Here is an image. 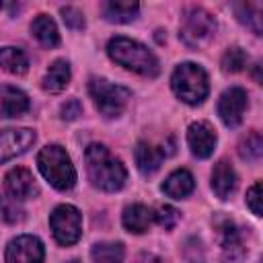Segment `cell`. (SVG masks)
Listing matches in <instances>:
<instances>
[{"instance_id": "obj_12", "label": "cell", "mask_w": 263, "mask_h": 263, "mask_svg": "<svg viewBox=\"0 0 263 263\" xmlns=\"http://www.w3.org/2000/svg\"><path fill=\"white\" fill-rule=\"evenodd\" d=\"M187 144L193 156L197 158H210L216 150L218 136L210 121H193L187 127Z\"/></svg>"}, {"instance_id": "obj_11", "label": "cell", "mask_w": 263, "mask_h": 263, "mask_svg": "<svg viewBox=\"0 0 263 263\" xmlns=\"http://www.w3.org/2000/svg\"><path fill=\"white\" fill-rule=\"evenodd\" d=\"M35 140H37V134L29 127L0 129V164L25 154L29 148H33Z\"/></svg>"}, {"instance_id": "obj_21", "label": "cell", "mask_w": 263, "mask_h": 263, "mask_svg": "<svg viewBox=\"0 0 263 263\" xmlns=\"http://www.w3.org/2000/svg\"><path fill=\"white\" fill-rule=\"evenodd\" d=\"M0 68L6 70L8 74L23 76L29 70V58L21 47L4 45L0 47Z\"/></svg>"}, {"instance_id": "obj_30", "label": "cell", "mask_w": 263, "mask_h": 263, "mask_svg": "<svg viewBox=\"0 0 263 263\" xmlns=\"http://www.w3.org/2000/svg\"><path fill=\"white\" fill-rule=\"evenodd\" d=\"M247 205L249 210L259 218L261 216V181H257L249 191H247Z\"/></svg>"}, {"instance_id": "obj_2", "label": "cell", "mask_w": 263, "mask_h": 263, "mask_svg": "<svg viewBox=\"0 0 263 263\" xmlns=\"http://www.w3.org/2000/svg\"><path fill=\"white\" fill-rule=\"evenodd\" d=\"M107 53L115 64H119L125 70L136 72L140 76L156 78L160 74V62L154 55V51L148 49V45H144L136 39L117 35V37L109 39Z\"/></svg>"}, {"instance_id": "obj_27", "label": "cell", "mask_w": 263, "mask_h": 263, "mask_svg": "<svg viewBox=\"0 0 263 263\" xmlns=\"http://www.w3.org/2000/svg\"><path fill=\"white\" fill-rule=\"evenodd\" d=\"M0 216L8 224H18L25 220V210H23L21 201L12 199L6 193H0Z\"/></svg>"}, {"instance_id": "obj_6", "label": "cell", "mask_w": 263, "mask_h": 263, "mask_svg": "<svg viewBox=\"0 0 263 263\" xmlns=\"http://www.w3.org/2000/svg\"><path fill=\"white\" fill-rule=\"evenodd\" d=\"M216 18L201 6H191L183 12L181 18V27H179V37L181 41L191 47V49H199L203 45H208L214 35H216Z\"/></svg>"}, {"instance_id": "obj_20", "label": "cell", "mask_w": 263, "mask_h": 263, "mask_svg": "<svg viewBox=\"0 0 263 263\" xmlns=\"http://www.w3.org/2000/svg\"><path fill=\"white\" fill-rule=\"evenodd\" d=\"M31 33L43 47H55L60 43L58 27L49 14H37L31 23Z\"/></svg>"}, {"instance_id": "obj_33", "label": "cell", "mask_w": 263, "mask_h": 263, "mask_svg": "<svg viewBox=\"0 0 263 263\" xmlns=\"http://www.w3.org/2000/svg\"><path fill=\"white\" fill-rule=\"evenodd\" d=\"M66 263H80L78 259H72V261H66Z\"/></svg>"}, {"instance_id": "obj_13", "label": "cell", "mask_w": 263, "mask_h": 263, "mask_svg": "<svg viewBox=\"0 0 263 263\" xmlns=\"http://www.w3.org/2000/svg\"><path fill=\"white\" fill-rule=\"evenodd\" d=\"M4 193L10 195L16 201H25L37 195V183L29 168L14 166L4 177Z\"/></svg>"}, {"instance_id": "obj_28", "label": "cell", "mask_w": 263, "mask_h": 263, "mask_svg": "<svg viewBox=\"0 0 263 263\" xmlns=\"http://www.w3.org/2000/svg\"><path fill=\"white\" fill-rule=\"evenodd\" d=\"M154 222H158L164 230H171L179 222V210H175L173 205H160L158 210H154Z\"/></svg>"}, {"instance_id": "obj_18", "label": "cell", "mask_w": 263, "mask_h": 263, "mask_svg": "<svg viewBox=\"0 0 263 263\" xmlns=\"http://www.w3.org/2000/svg\"><path fill=\"white\" fill-rule=\"evenodd\" d=\"M193 189H195V179H193V175H191L187 168H177V171H173V173L164 179V183H162L164 195H168V197H173V199H183V197L191 195Z\"/></svg>"}, {"instance_id": "obj_3", "label": "cell", "mask_w": 263, "mask_h": 263, "mask_svg": "<svg viewBox=\"0 0 263 263\" xmlns=\"http://www.w3.org/2000/svg\"><path fill=\"white\" fill-rule=\"evenodd\" d=\"M37 166L43 179L58 191H70L76 185V168L70 154L60 144H47L37 154Z\"/></svg>"}, {"instance_id": "obj_24", "label": "cell", "mask_w": 263, "mask_h": 263, "mask_svg": "<svg viewBox=\"0 0 263 263\" xmlns=\"http://www.w3.org/2000/svg\"><path fill=\"white\" fill-rule=\"evenodd\" d=\"M125 249L121 242L115 240H101L95 242L90 249V259L92 263H123Z\"/></svg>"}, {"instance_id": "obj_1", "label": "cell", "mask_w": 263, "mask_h": 263, "mask_svg": "<svg viewBox=\"0 0 263 263\" xmlns=\"http://www.w3.org/2000/svg\"><path fill=\"white\" fill-rule=\"evenodd\" d=\"M84 162H86V175L92 187L113 193L125 185L127 171L123 162L105 144H97V142L88 144L84 152Z\"/></svg>"}, {"instance_id": "obj_9", "label": "cell", "mask_w": 263, "mask_h": 263, "mask_svg": "<svg viewBox=\"0 0 263 263\" xmlns=\"http://www.w3.org/2000/svg\"><path fill=\"white\" fill-rule=\"evenodd\" d=\"M249 107V95L240 86L226 88L218 99V115L226 127H238Z\"/></svg>"}, {"instance_id": "obj_31", "label": "cell", "mask_w": 263, "mask_h": 263, "mask_svg": "<svg viewBox=\"0 0 263 263\" xmlns=\"http://www.w3.org/2000/svg\"><path fill=\"white\" fill-rule=\"evenodd\" d=\"M60 113H62V119L64 121H74V119H78L82 115V103L78 99H70V101H66L62 105V111Z\"/></svg>"}, {"instance_id": "obj_32", "label": "cell", "mask_w": 263, "mask_h": 263, "mask_svg": "<svg viewBox=\"0 0 263 263\" xmlns=\"http://www.w3.org/2000/svg\"><path fill=\"white\" fill-rule=\"evenodd\" d=\"M134 263H166V261L154 253H140V255H136Z\"/></svg>"}, {"instance_id": "obj_22", "label": "cell", "mask_w": 263, "mask_h": 263, "mask_svg": "<svg viewBox=\"0 0 263 263\" xmlns=\"http://www.w3.org/2000/svg\"><path fill=\"white\" fill-rule=\"evenodd\" d=\"M140 12V4L138 2H105L103 4V16L105 21L109 23H117V25H123V23H132Z\"/></svg>"}, {"instance_id": "obj_10", "label": "cell", "mask_w": 263, "mask_h": 263, "mask_svg": "<svg viewBox=\"0 0 263 263\" xmlns=\"http://www.w3.org/2000/svg\"><path fill=\"white\" fill-rule=\"evenodd\" d=\"M43 242L33 234H21L6 245L4 263H43Z\"/></svg>"}, {"instance_id": "obj_15", "label": "cell", "mask_w": 263, "mask_h": 263, "mask_svg": "<svg viewBox=\"0 0 263 263\" xmlns=\"http://www.w3.org/2000/svg\"><path fill=\"white\" fill-rule=\"evenodd\" d=\"M166 156H171L166 150H164V146H152V144H148V142H138L136 144V148H134V158H136V166H138V171L142 173V175H154L158 168H160V164H162V160L166 158Z\"/></svg>"}, {"instance_id": "obj_16", "label": "cell", "mask_w": 263, "mask_h": 263, "mask_svg": "<svg viewBox=\"0 0 263 263\" xmlns=\"http://www.w3.org/2000/svg\"><path fill=\"white\" fill-rule=\"evenodd\" d=\"M236 181H238L236 179V173H234L232 164L226 158H222V160H218L214 164L210 185H212V191L216 193V197L228 199L234 193V189H236Z\"/></svg>"}, {"instance_id": "obj_29", "label": "cell", "mask_w": 263, "mask_h": 263, "mask_svg": "<svg viewBox=\"0 0 263 263\" xmlns=\"http://www.w3.org/2000/svg\"><path fill=\"white\" fill-rule=\"evenodd\" d=\"M62 18H64L68 29H74V31L84 29V14L76 6H64L62 8Z\"/></svg>"}, {"instance_id": "obj_14", "label": "cell", "mask_w": 263, "mask_h": 263, "mask_svg": "<svg viewBox=\"0 0 263 263\" xmlns=\"http://www.w3.org/2000/svg\"><path fill=\"white\" fill-rule=\"evenodd\" d=\"M31 107L27 92L12 84H0V119L23 117Z\"/></svg>"}, {"instance_id": "obj_4", "label": "cell", "mask_w": 263, "mask_h": 263, "mask_svg": "<svg viewBox=\"0 0 263 263\" xmlns=\"http://www.w3.org/2000/svg\"><path fill=\"white\" fill-rule=\"evenodd\" d=\"M171 88L179 101L185 105H201L210 95V78L208 72L193 62L179 64L171 74Z\"/></svg>"}, {"instance_id": "obj_5", "label": "cell", "mask_w": 263, "mask_h": 263, "mask_svg": "<svg viewBox=\"0 0 263 263\" xmlns=\"http://www.w3.org/2000/svg\"><path fill=\"white\" fill-rule=\"evenodd\" d=\"M88 92L92 97V103L95 107L99 109V113L107 119H113V117H119L129 99H132V90L121 86V84H115L107 78H101V76H92L88 80Z\"/></svg>"}, {"instance_id": "obj_8", "label": "cell", "mask_w": 263, "mask_h": 263, "mask_svg": "<svg viewBox=\"0 0 263 263\" xmlns=\"http://www.w3.org/2000/svg\"><path fill=\"white\" fill-rule=\"evenodd\" d=\"M214 228L218 230V238H220V249H222V257L230 263H238L245 257V242L240 236L238 226L234 224L232 218L218 214L214 218Z\"/></svg>"}, {"instance_id": "obj_25", "label": "cell", "mask_w": 263, "mask_h": 263, "mask_svg": "<svg viewBox=\"0 0 263 263\" xmlns=\"http://www.w3.org/2000/svg\"><path fill=\"white\" fill-rule=\"evenodd\" d=\"M263 154V140L259 132H249L240 142H238V156L242 160H259Z\"/></svg>"}, {"instance_id": "obj_34", "label": "cell", "mask_w": 263, "mask_h": 263, "mask_svg": "<svg viewBox=\"0 0 263 263\" xmlns=\"http://www.w3.org/2000/svg\"><path fill=\"white\" fill-rule=\"evenodd\" d=\"M0 8H2V2H0Z\"/></svg>"}, {"instance_id": "obj_17", "label": "cell", "mask_w": 263, "mask_h": 263, "mask_svg": "<svg viewBox=\"0 0 263 263\" xmlns=\"http://www.w3.org/2000/svg\"><path fill=\"white\" fill-rule=\"evenodd\" d=\"M121 224L132 234H142L154 224V210L144 203H132L121 214Z\"/></svg>"}, {"instance_id": "obj_26", "label": "cell", "mask_w": 263, "mask_h": 263, "mask_svg": "<svg viewBox=\"0 0 263 263\" xmlns=\"http://www.w3.org/2000/svg\"><path fill=\"white\" fill-rule=\"evenodd\" d=\"M247 62H249V58H247V53H245L242 47H228V49L224 51L222 60H220V66H222V72H226V74H236V72L245 70Z\"/></svg>"}, {"instance_id": "obj_23", "label": "cell", "mask_w": 263, "mask_h": 263, "mask_svg": "<svg viewBox=\"0 0 263 263\" xmlns=\"http://www.w3.org/2000/svg\"><path fill=\"white\" fill-rule=\"evenodd\" d=\"M232 10L236 12V18L247 29H251L255 35H261L263 31L261 29V10H263L261 2H234Z\"/></svg>"}, {"instance_id": "obj_19", "label": "cell", "mask_w": 263, "mask_h": 263, "mask_svg": "<svg viewBox=\"0 0 263 263\" xmlns=\"http://www.w3.org/2000/svg\"><path fill=\"white\" fill-rule=\"evenodd\" d=\"M72 72H70V64L66 60H55L51 62V66L45 70L41 86L47 92H62L68 84H70Z\"/></svg>"}, {"instance_id": "obj_7", "label": "cell", "mask_w": 263, "mask_h": 263, "mask_svg": "<svg viewBox=\"0 0 263 263\" xmlns=\"http://www.w3.org/2000/svg\"><path fill=\"white\" fill-rule=\"evenodd\" d=\"M49 228L58 245L72 247L82 236V214L76 205L60 203L49 214Z\"/></svg>"}]
</instances>
